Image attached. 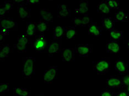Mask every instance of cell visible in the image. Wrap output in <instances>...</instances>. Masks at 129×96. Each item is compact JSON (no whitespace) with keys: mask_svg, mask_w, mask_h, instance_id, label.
Returning <instances> with one entry per match:
<instances>
[{"mask_svg":"<svg viewBox=\"0 0 129 96\" xmlns=\"http://www.w3.org/2000/svg\"><path fill=\"white\" fill-rule=\"evenodd\" d=\"M35 62L36 58L27 57L22 58V75L24 78H30L35 74Z\"/></svg>","mask_w":129,"mask_h":96,"instance_id":"6da1fadb","label":"cell"},{"mask_svg":"<svg viewBox=\"0 0 129 96\" xmlns=\"http://www.w3.org/2000/svg\"><path fill=\"white\" fill-rule=\"evenodd\" d=\"M76 50L74 48H64L61 51L63 62H74L75 60Z\"/></svg>","mask_w":129,"mask_h":96,"instance_id":"ba28073f","label":"cell"},{"mask_svg":"<svg viewBox=\"0 0 129 96\" xmlns=\"http://www.w3.org/2000/svg\"><path fill=\"white\" fill-rule=\"evenodd\" d=\"M34 96H46V95L44 94H37V95H36Z\"/></svg>","mask_w":129,"mask_h":96,"instance_id":"ab89813d","label":"cell"},{"mask_svg":"<svg viewBox=\"0 0 129 96\" xmlns=\"http://www.w3.org/2000/svg\"><path fill=\"white\" fill-rule=\"evenodd\" d=\"M110 63L106 59H102L93 63V70L98 75H105L109 71Z\"/></svg>","mask_w":129,"mask_h":96,"instance_id":"3957f363","label":"cell"},{"mask_svg":"<svg viewBox=\"0 0 129 96\" xmlns=\"http://www.w3.org/2000/svg\"><path fill=\"white\" fill-rule=\"evenodd\" d=\"M62 51L61 48V40H55L48 45V52L49 57H52L54 54Z\"/></svg>","mask_w":129,"mask_h":96,"instance_id":"52a82bcc","label":"cell"},{"mask_svg":"<svg viewBox=\"0 0 129 96\" xmlns=\"http://www.w3.org/2000/svg\"><path fill=\"white\" fill-rule=\"evenodd\" d=\"M18 16L22 19L29 18L31 15V10L25 6V4H20L18 7Z\"/></svg>","mask_w":129,"mask_h":96,"instance_id":"9a60e30c","label":"cell"},{"mask_svg":"<svg viewBox=\"0 0 129 96\" xmlns=\"http://www.w3.org/2000/svg\"><path fill=\"white\" fill-rule=\"evenodd\" d=\"M40 3V1L39 0H27V4L29 5H38Z\"/></svg>","mask_w":129,"mask_h":96,"instance_id":"836d02e7","label":"cell"},{"mask_svg":"<svg viewBox=\"0 0 129 96\" xmlns=\"http://www.w3.org/2000/svg\"><path fill=\"white\" fill-rule=\"evenodd\" d=\"M99 96H113L112 92L108 91H103V92H102Z\"/></svg>","mask_w":129,"mask_h":96,"instance_id":"e575fe53","label":"cell"},{"mask_svg":"<svg viewBox=\"0 0 129 96\" xmlns=\"http://www.w3.org/2000/svg\"><path fill=\"white\" fill-rule=\"evenodd\" d=\"M29 43H30L31 47L39 53L48 50L49 45L48 39L44 34H40L36 36L34 39L29 40Z\"/></svg>","mask_w":129,"mask_h":96,"instance_id":"7a4b0ae2","label":"cell"},{"mask_svg":"<svg viewBox=\"0 0 129 96\" xmlns=\"http://www.w3.org/2000/svg\"><path fill=\"white\" fill-rule=\"evenodd\" d=\"M65 36L64 27L60 25H57L54 28L53 39L55 40H60Z\"/></svg>","mask_w":129,"mask_h":96,"instance_id":"44dd1931","label":"cell"},{"mask_svg":"<svg viewBox=\"0 0 129 96\" xmlns=\"http://www.w3.org/2000/svg\"><path fill=\"white\" fill-rule=\"evenodd\" d=\"M58 70L57 66H50L44 72L43 80L46 83H51L55 78Z\"/></svg>","mask_w":129,"mask_h":96,"instance_id":"5b68a950","label":"cell"},{"mask_svg":"<svg viewBox=\"0 0 129 96\" xmlns=\"http://www.w3.org/2000/svg\"><path fill=\"white\" fill-rule=\"evenodd\" d=\"M37 23L29 22L27 25V34L29 37H33L36 36L37 33Z\"/></svg>","mask_w":129,"mask_h":96,"instance_id":"d4e9b609","label":"cell"},{"mask_svg":"<svg viewBox=\"0 0 129 96\" xmlns=\"http://www.w3.org/2000/svg\"><path fill=\"white\" fill-rule=\"evenodd\" d=\"M9 85L8 83H2L0 84V92L1 93H5L9 91Z\"/></svg>","mask_w":129,"mask_h":96,"instance_id":"4dcf8cb0","label":"cell"},{"mask_svg":"<svg viewBox=\"0 0 129 96\" xmlns=\"http://www.w3.org/2000/svg\"><path fill=\"white\" fill-rule=\"evenodd\" d=\"M127 48L128 49V50L129 51V40H128V41L127 42Z\"/></svg>","mask_w":129,"mask_h":96,"instance_id":"f35d334b","label":"cell"},{"mask_svg":"<svg viewBox=\"0 0 129 96\" xmlns=\"http://www.w3.org/2000/svg\"><path fill=\"white\" fill-rule=\"evenodd\" d=\"M5 35L4 34H0V43H1V44H2V43L4 42L5 41Z\"/></svg>","mask_w":129,"mask_h":96,"instance_id":"8d00e7d4","label":"cell"},{"mask_svg":"<svg viewBox=\"0 0 129 96\" xmlns=\"http://www.w3.org/2000/svg\"><path fill=\"white\" fill-rule=\"evenodd\" d=\"M126 92L128 93V94L129 95V86L126 87Z\"/></svg>","mask_w":129,"mask_h":96,"instance_id":"74e56055","label":"cell"},{"mask_svg":"<svg viewBox=\"0 0 129 96\" xmlns=\"http://www.w3.org/2000/svg\"><path fill=\"white\" fill-rule=\"evenodd\" d=\"M76 52L81 57H87L92 52V46L89 44H77L75 46Z\"/></svg>","mask_w":129,"mask_h":96,"instance_id":"8992f818","label":"cell"},{"mask_svg":"<svg viewBox=\"0 0 129 96\" xmlns=\"http://www.w3.org/2000/svg\"><path fill=\"white\" fill-rule=\"evenodd\" d=\"M121 50V46L119 43L113 41H107L106 43V51L113 54L119 53Z\"/></svg>","mask_w":129,"mask_h":96,"instance_id":"30bf717a","label":"cell"},{"mask_svg":"<svg viewBox=\"0 0 129 96\" xmlns=\"http://www.w3.org/2000/svg\"><path fill=\"white\" fill-rule=\"evenodd\" d=\"M97 12L103 14L107 15L110 12V9L107 4V1H102L97 5Z\"/></svg>","mask_w":129,"mask_h":96,"instance_id":"603a6c76","label":"cell"},{"mask_svg":"<svg viewBox=\"0 0 129 96\" xmlns=\"http://www.w3.org/2000/svg\"><path fill=\"white\" fill-rule=\"evenodd\" d=\"M113 96H129L127 93L125 91H121L119 93L112 92Z\"/></svg>","mask_w":129,"mask_h":96,"instance_id":"d6a6232c","label":"cell"},{"mask_svg":"<svg viewBox=\"0 0 129 96\" xmlns=\"http://www.w3.org/2000/svg\"><path fill=\"white\" fill-rule=\"evenodd\" d=\"M71 16V11L67 5H57V16L59 18H67Z\"/></svg>","mask_w":129,"mask_h":96,"instance_id":"2e32d148","label":"cell"},{"mask_svg":"<svg viewBox=\"0 0 129 96\" xmlns=\"http://www.w3.org/2000/svg\"><path fill=\"white\" fill-rule=\"evenodd\" d=\"M13 8V4L11 1H6L0 6V17L1 19L4 18L5 14L9 13Z\"/></svg>","mask_w":129,"mask_h":96,"instance_id":"ffe728a7","label":"cell"},{"mask_svg":"<svg viewBox=\"0 0 129 96\" xmlns=\"http://www.w3.org/2000/svg\"><path fill=\"white\" fill-rule=\"evenodd\" d=\"M9 31H10L9 29H8L7 28H1V33L4 34L5 36L8 35V34H9Z\"/></svg>","mask_w":129,"mask_h":96,"instance_id":"d590c367","label":"cell"},{"mask_svg":"<svg viewBox=\"0 0 129 96\" xmlns=\"http://www.w3.org/2000/svg\"><path fill=\"white\" fill-rule=\"evenodd\" d=\"M37 30L41 34L49 30V23L40 19L39 22L37 23Z\"/></svg>","mask_w":129,"mask_h":96,"instance_id":"cb8c5ba5","label":"cell"},{"mask_svg":"<svg viewBox=\"0 0 129 96\" xmlns=\"http://www.w3.org/2000/svg\"><path fill=\"white\" fill-rule=\"evenodd\" d=\"M76 13H80L84 16H88V1L83 0L80 2V6L75 10Z\"/></svg>","mask_w":129,"mask_h":96,"instance_id":"e0dca14e","label":"cell"},{"mask_svg":"<svg viewBox=\"0 0 129 96\" xmlns=\"http://www.w3.org/2000/svg\"><path fill=\"white\" fill-rule=\"evenodd\" d=\"M29 36L27 34H23L18 37L17 42L15 45V48L20 53L27 52V45L29 42Z\"/></svg>","mask_w":129,"mask_h":96,"instance_id":"277c9868","label":"cell"},{"mask_svg":"<svg viewBox=\"0 0 129 96\" xmlns=\"http://www.w3.org/2000/svg\"><path fill=\"white\" fill-rule=\"evenodd\" d=\"M115 20L111 17L102 18V25L106 30L111 31L114 29L115 26Z\"/></svg>","mask_w":129,"mask_h":96,"instance_id":"ac0fdd59","label":"cell"},{"mask_svg":"<svg viewBox=\"0 0 129 96\" xmlns=\"http://www.w3.org/2000/svg\"><path fill=\"white\" fill-rule=\"evenodd\" d=\"M39 12L40 19L49 23L53 22V17L50 11L46 8H42L40 10Z\"/></svg>","mask_w":129,"mask_h":96,"instance_id":"d6986e66","label":"cell"},{"mask_svg":"<svg viewBox=\"0 0 129 96\" xmlns=\"http://www.w3.org/2000/svg\"><path fill=\"white\" fill-rule=\"evenodd\" d=\"M114 19L116 22H127L128 20V14L126 13L123 10H119L115 14Z\"/></svg>","mask_w":129,"mask_h":96,"instance_id":"484cf974","label":"cell"},{"mask_svg":"<svg viewBox=\"0 0 129 96\" xmlns=\"http://www.w3.org/2000/svg\"><path fill=\"white\" fill-rule=\"evenodd\" d=\"M17 23L10 18L1 19L0 27L1 28H7L9 30H16L17 29Z\"/></svg>","mask_w":129,"mask_h":96,"instance_id":"7c38bea8","label":"cell"},{"mask_svg":"<svg viewBox=\"0 0 129 96\" xmlns=\"http://www.w3.org/2000/svg\"><path fill=\"white\" fill-rule=\"evenodd\" d=\"M102 31L103 28L102 27L98 26L96 23L92 22L89 25L88 33L95 37H98L101 35Z\"/></svg>","mask_w":129,"mask_h":96,"instance_id":"5bb4252c","label":"cell"},{"mask_svg":"<svg viewBox=\"0 0 129 96\" xmlns=\"http://www.w3.org/2000/svg\"><path fill=\"white\" fill-rule=\"evenodd\" d=\"M106 85L109 88H121L124 87L121 78L117 76H111L106 80Z\"/></svg>","mask_w":129,"mask_h":96,"instance_id":"9c48e42d","label":"cell"},{"mask_svg":"<svg viewBox=\"0 0 129 96\" xmlns=\"http://www.w3.org/2000/svg\"><path fill=\"white\" fill-rule=\"evenodd\" d=\"M121 81L124 87H127L129 86V75L126 74L121 77Z\"/></svg>","mask_w":129,"mask_h":96,"instance_id":"1f68e13d","label":"cell"},{"mask_svg":"<svg viewBox=\"0 0 129 96\" xmlns=\"http://www.w3.org/2000/svg\"><path fill=\"white\" fill-rule=\"evenodd\" d=\"M72 24L75 27H85L89 25L92 22V19L88 16L83 17H76L72 19Z\"/></svg>","mask_w":129,"mask_h":96,"instance_id":"8fae6325","label":"cell"},{"mask_svg":"<svg viewBox=\"0 0 129 96\" xmlns=\"http://www.w3.org/2000/svg\"><path fill=\"white\" fill-rule=\"evenodd\" d=\"M64 31L66 37L69 40L74 39L77 34L75 28L72 27H64Z\"/></svg>","mask_w":129,"mask_h":96,"instance_id":"f1b7e54d","label":"cell"},{"mask_svg":"<svg viewBox=\"0 0 129 96\" xmlns=\"http://www.w3.org/2000/svg\"><path fill=\"white\" fill-rule=\"evenodd\" d=\"M107 4L110 9L117 10L119 7V2L118 0H108Z\"/></svg>","mask_w":129,"mask_h":96,"instance_id":"f546056e","label":"cell"},{"mask_svg":"<svg viewBox=\"0 0 129 96\" xmlns=\"http://www.w3.org/2000/svg\"><path fill=\"white\" fill-rule=\"evenodd\" d=\"M109 36L111 41L118 42L120 39H122L123 34L122 31L118 30V29H114L109 31Z\"/></svg>","mask_w":129,"mask_h":96,"instance_id":"4316f807","label":"cell"},{"mask_svg":"<svg viewBox=\"0 0 129 96\" xmlns=\"http://www.w3.org/2000/svg\"><path fill=\"white\" fill-rule=\"evenodd\" d=\"M114 68L119 73L126 74L128 72V64L125 61L122 60H117L115 62Z\"/></svg>","mask_w":129,"mask_h":96,"instance_id":"4fadbf2b","label":"cell"},{"mask_svg":"<svg viewBox=\"0 0 129 96\" xmlns=\"http://www.w3.org/2000/svg\"><path fill=\"white\" fill-rule=\"evenodd\" d=\"M30 92L27 88L16 87L13 89V96H29Z\"/></svg>","mask_w":129,"mask_h":96,"instance_id":"83f0119b","label":"cell"},{"mask_svg":"<svg viewBox=\"0 0 129 96\" xmlns=\"http://www.w3.org/2000/svg\"><path fill=\"white\" fill-rule=\"evenodd\" d=\"M11 52V46L8 44H1L0 46V60H4L9 56Z\"/></svg>","mask_w":129,"mask_h":96,"instance_id":"7402d4cb","label":"cell"}]
</instances>
